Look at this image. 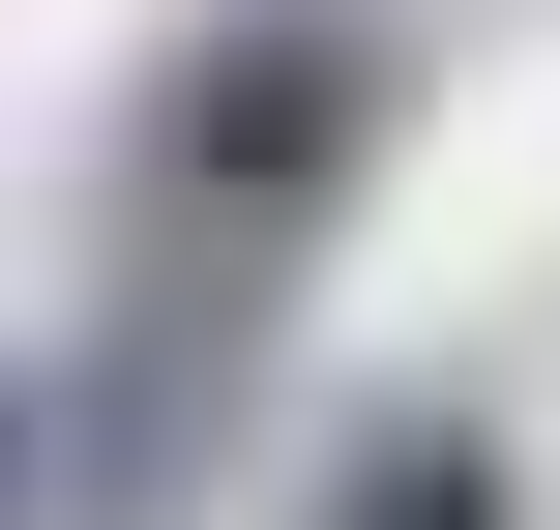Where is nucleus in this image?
I'll list each match as a JSON object with an SVG mask.
<instances>
[{
    "label": "nucleus",
    "instance_id": "nucleus-1",
    "mask_svg": "<svg viewBox=\"0 0 560 530\" xmlns=\"http://www.w3.org/2000/svg\"><path fill=\"white\" fill-rule=\"evenodd\" d=\"M384 118H413V0H207V30L148 59V118H118V236L295 266V236L384 177Z\"/></svg>",
    "mask_w": 560,
    "mask_h": 530
},
{
    "label": "nucleus",
    "instance_id": "nucleus-2",
    "mask_svg": "<svg viewBox=\"0 0 560 530\" xmlns=\"http://www.w3.org/2000/svg\"><path fill=\"white\" fill-rule=\"evenodd\" d=\"M266 354H295V266H236V236H118L89 354L30 384V413H59V530H177L207 472H236Z\"/></svg>",
    "mask_w": 560,
    "mask_h": 530
},
{
    "label": "nucleus",
    "instance_id": "nucleus-3",
    "mask_svg": "<svg viewBox=\"0 0 560 530\" xmlns=\"http://www.w3.org/2000/svg\"><path fill=\"white\" fill-rule=\"evenodd\" d=\"M295 530H532V443H502L472 384H413V413H354V443L295 472Z\"/></svg>",
    "mask_w": 560,
    "mask_h": 530
},
{
    "label": "nucleus",
    "instance_id": "nucleus-4",
    "mask_svg": "<svg viewBox=\"0 0 560 530\" xmlns=\"http://www.w3.org/2000/svg\"><path fill=\"white\" fill-rule=\"evenodd\" d=\"M0 530H59V413H30V354H0Z\"/></svg>",
    "mask_w": 560,
    "mask_h": 530
}]
</instances>
